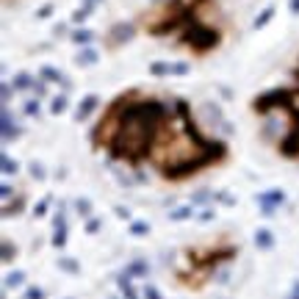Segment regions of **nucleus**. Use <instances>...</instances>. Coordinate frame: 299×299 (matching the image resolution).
<instances>
[{"instance_id":"5701e85b","label":"nucleus","mask_w":299,"mask_h":299,"mask_svg":"<svg viewBox=\"0 0 299 299\" xmlns=\"http://www.w3.org/2000/svg\"><path fill=\"white\" fill-rule=\"evenodd\" d=\"M25 114L28 117H39V100H28L25 103Z\"/></svg>"},{"instance_id":"393cba45","label":"nucleus","mask_w":299,"mask_h":299,"mask_svg":"<svg viewBox=\"0 0 299 299\" xmlns=\"http://www.w3.org/2000/svg\"><path fill=\"white\" fill-rule=\"evenodd\" d=\"M89 11H91V8H78V11H75V14H72V22H84L86 20V17H89Z\"/></svg>"},{"instance_id":"cd10ccee","label":"nucleus","mask_w":299,"mask_h":299,"mask_svg":"<svg viewBox=\"0 0 299 299\" xmlns=\"http://www.w3.org/2000/svg\"><path fill=\"white\" fill-rule=\"evenodd\" d=\"M0 194H3V205H8V200H11V186H8V183H3Z\"/></svg>"},{"instance_id":"6e6552de","label":"nucleus","mask_w":299,"mask_h":299,"mask_svg":"<svg viewBox=\"0 0 299 299\" xmlns=\"http://www.w3.org/2000/svg\"><path fill=\"white\" fill-rule=\"evenodd\" d=\"M97 58L100 56H97V50H94V47H84L75 56V64H78V67H91V64H97Z\"/></svg>"},{"instance_id":"dca6fc26","label":"nucleus","mask_w":299,"mask_h":299,"mask_svg":"<svg viewBox=\"0 0 299 299\" xmlns=\"http://www.w3.org/2000/svg\"><path fill=\"white\" fill-rule=\"evenodd\" d=\"M58 266H61L64 271H70V274H78V271H81V266H78L72 257H61V260H58Z\"/></svg>"},{"instance_id":"e433bc0d","label":"nucleus","mask_w":299,"mask_h":299,"mask_svg":"<svg viewBox=\"0 0 299 299\" xmlns=\"http://www.w3.org/2000/svg\"><path fill=\"white\" fill-rule=\"evenodd\" d=\"M291 11H294V14H299V0H291Z\"/></svg>"},{"instance_id":"2f4dec72","label":"nucleus","mask_w":299,"mask_h":299,"mask_svg":"<svg viewBox=\"0 0 299 299\" xmlns=\"http://www.w3.org/2000/svg\"><path fill=\"white\" fill-rule=\"evenodd\" d=\"M86 230H89V233H97V230H100V219H91V222L86 224Z\"/></svg>"},{"instance_id":"7c9ffc66","label":"nucleus","mask_w":299,"mask_h":299,"mask_svg":"<svg viewBox=\"0 0 299 299\" xmlns=\"http://www.w3.org/2000/svg\"><path fill=\"white\" fill-rule=\"evenodd\" d=\"M211 219H214V211H211V208H205V211L200 214V222H211Z\"/></svg>"},{"instance_id":"4be33fe9","label":"nucleus","mask_w":299,"mask_h":299,"mask_svg":"<svg viewBox=\"0 0 299 299\" xmlns=\"http://www.w3.org/2000/svg\"><path fill=\"white\" fill-rule=\"evenodd\" d=\"M75 208H78V214H81V216H89L91 214V202L89 200H78Z\"/></svg>"},{"instance_id":"f8f14e48","label":"nucleus","mask_w":299,"mask_h":299,"mask_svg":"<svg viewBox=\"0 0 299 299\" xmlns=\"http://www.w3.org/2000/svg\"><path fill=\"white\" fill-rule=\"evenodd\" d=\"M22 283H25V271H11L6 277V288H20Z\"/></svg>"},{"instance_id":"473e14b6","label":"nucleus","mask_w":299,"mask_h":299,"mask_svg":"<svg viewBox=\"0 0 299 299\" xmlns=\"http://www.w3.org/2000/svg\"><path fill=\"white\" fill-rule=\"evenodd\" d=\"M8 97H11V84H3V103H8Z\"/></svg>"},{"instance_id":"b1692460","label":"nucleus","mask_w":299,"mask_h":299,"mask_svg":"<svg viewBox=\"0 0 299 299\" xmlns=\"http://www.w3.org/2000/svg\"><path fill=\"white\" fill-rule=\"evenodd\" d=\"M128 274H147V263H141V260H136V263H130V269H128Z\"/></svg>"},{"instance_id":"a211bd4d","label":"nucleus","mask_w":299,"mask_h":299,"mask_svg":"<svg viewBox=\"0 0 299 299\" xmlns=\"http://www.w3.org/2000/svg\"><path fill=\"white\" fill-rule=\"evenodd\" d=\"M50 111H53V114H64V111H67V97H64V94H61V97H56L53 103H50Z\"/></svg>"},{"instance_id":"9d476101","label":"nucleus","mask_w":299,"mask_h":299,"mask_svg":"<svg viewBox=\"0 0 299 299\" xmlns=\"http://www.w3.org/2000/svg\"><path fill=\"white\" fill-rule=\"evenodd\" d=\"M255 247H260V250H271L274 247V238H271L269 230H257L255 233Z\"/></svg>"},{"instance_id":"c756f323","label":"nucleus","mask_w":299,"mask_h":299,"mask_svg":"<svg viewBox=\"0 0 299 299\" xmlns=\"http://www.w3.org/2000/svg\"><path fill=\"white\" fill-rule=\"evenodd\" d=\"M11 255H14V252H11V244H8V241H3V260L8 263V260H11Z\"/></svg>"},{"instance_id":"7ed1b4c3","label":"nucleus","mask_w":299,"mask_h":299,"mask_svg":"<svg viewBox=\"0 0 299 299\" xmlns=\"http://www.w3.org/2000/svg\"><path fill=\"white\" fill-rule=\"evenodd\" d=\"M283 202H285V194L280 188H269L263 194H257V205H260L263 216H271V211L277 208V205H283Z\"/></svg>"},{"instance_id":"4468645a","label":"nucleus","mask_w":299,"mask_h":299,"mask_svg":"<svg viewBox=\"0 0 299 299\" xmlns=\"http://www.w3.org/2000/svg\"><path fill=\"white\" fill-rule=\"evenodd\" d=\"M271 17H274V8H271V6H266L263 11H260V17H255V22H252V25H255V28H263V25L271 20Z\"/></svg>"},{"instance_id":"c9c22d12","label":"nucleus","mask_w":299,"mask_h":299,"mask_svg":"<svg viewBox=\"0 0 299 299\" xmlns=\"http://www.w3.org/2000/svg\"><path fill=\"white\" fill-rule=\"evenodd\" d=\"M291 299H299V280L294 283V294H291Z\"/></svg>"},{"instance_id":"1a4fd4ad","label":"nucleus","mask_w":299,"mask_h":299,"mask_svg":"<svg viewBox=\"0 0 299 299\" xmlns=\"http://www.w3.org/2000/svg\"><path fill=\"white\" fill-rule=\"evenodd\" d=\"M191 216H194V208H191V205H180V208L169 211V219H172V222H186Z\"/></svg>"},{"instance_id":"c85d7f7f","label":"nucleus","mask_w":299,"mask_h":299,"mask_svg":"<svg viewBox=\"0 0 299 299\" xmlns=\"http://www.w3.org/2000/svg\"><path fill=\"white\" fill-rule=\"evenodd\" d=\"M144 299H161V294L155 291L153 285H147V288H144Z\"/></svg>"},{"instance_id":"20e7f679","label":"nucleus","mask_w":299,"mask_h":299,"mask_svg":"<svg viewBox=\"0 0 299 299\" xmlns=\"http://www.w3.org/2000/svg\"><path fill=\"white\" fill-rule=\"evenodd\" d=\"M150 72H153V75H186L188 64H183V61H174V64H169V61H153V64H150Z\"/></svg>"},{"instance_id":"39448f33","label":"nucleus","mask_w":299,"mask_h":299,"mask_svg":"<svg viewBox=\"0 0 299 299\" xmlns=\"http://www.w3.org/2000/svg\"><path fill=\"white\" fill-rule=\"evenodd\" d=\"M97 105H100V100L94 97V94H86V97L81 100V105H78V111H75V119H78V122H81V119H89V114L94 111Z\"/></svg>"},{"instance_id":"f3484780","label":"nucleus","mask_w":299,"mask_h":299,"mask_svg":"<svg viewBox=\"0 0 299 299\" xmlns=\"http://www.w3.org/2000/svg\"><path fill=\"white\" fill-rule=\"evenodd\" d=\"M42 78H47V81H61V84H67L64 81V75L58 70H53V67H42Z\"/></svg>"},{"instance_id":"72a5a7b5","label":"nucleus","mask_w":299,"mask_h":299,"mask_svg":"<svg viewBox=\"0 0 299 299\" xmlns=\"http://www.w3.org/2000/svg\"><path fill=\"white\" fill-rule=\"evenodd\" d=\"M44 211H47V200H42L36 205V216H44Z\"/></svg>"},{"instance_id":"a878e982","label":"nucleus","mask_w":299,"mask_h":299,"mask_svg":"<svg viewBox=\"0 0 299 299\" xmlns=\"http://www.w3.org/2000/svg\"><path fill=\"white\" fill-rule=\"evenodd\" d=\"M31 174H34L36 180H44V169H42V164H31Z\"/></svg>"},{"instance_id":"f257e3e1","label":"nucleus","mask_w":299,"mask_h":299,"mask_svg":"<svg viewBox=\"0 0 299 299\" xmlns=\"http://www.w3.org/2000/svg\"><path fill=\"white\" fill-rule=\"evenodd\" d=\"M167 114L169 105H161L155 100H144V103L119 100V105H114L111 111V119L105 122L108 128L100 133L119 158L139 161L155 147V136H158Z\"/></svg>"},{"instance_id":"aec40b11","label":"nucleus","mask_w":299,"mask_h":299,"mask_svg":"<svg viewBox=\"0 0 299 299\" xmlns=\"http://www.w3.org/2000/svg\"><path fill=\"white\" fill-rule=\"evenodd\" d=\"M130 233H133V236H144V233H150V224H147V222H133Z\"/></svg>"},{"instance_id":"6ab92c4d","label":"nucleus","mask_w":299,"mask_h":299,"mask_svg":"<svg viewBox=\"0 0 299 299\" xmlns=\"http://www.w3.org/2000/svg\"><path fill=\"white\" fill-rule=\"evenodd\" d=\"M0 164H3V174H14L17 172V161H11L8 155H3V158H0Z\"/></svg>"},{"instance_id":"bb28decb","label":"nucleus","mask_w":299,"mask_h":299,"mask_svg":"<svg viewBox=\"0 0 299 299\" xmlns=\"http://www.w3.org/2000/svg\"><path fill=\"white\" fill-rule=\"evenodd\" d=\"M25 299H44V291L42 288H28V291H25Z\"/></svg>"},{"instance_id":"0eeeda50","label":"nucleus","mask_w":299,"mask_h":299,"mask_svg":"<svg viewBox=\"0 0 299 299\" xmlns=\"http://www.w3.org/2000/svg\"><path fill=\"white\" fill-rule=\"evenodd\" d=\"M20 136V128L14 125V119L8 114V108H3V141H11Z\"/></svg>"},{"instance_id":"412c9836","label":"nucleus","mask_w":299,"mask_h":299,"mask_svg":"<svg viewBox=\"0 0 299 299\" xmlns=\"http://www.w3.org/2000/svg\"><path fill=\"white\" fill-rule=\"evenodd\" d=\"M64 244H67V227H58L53 236V247H64Z\"/></svg>"},{"instance_id":"2eb2a0df","label":"nucleus","mask_w":299,"mask_h":299,"mask_svg":"<svg viewBox=\"0 0 299 299\" xmlns=\"http://www.w3.org/2000/svg\"><path fill=\"white\" fill-rule=\"evenodd\" d=\"M91 39H94V34H91V31H86V28H81V31H75V34H72V42H78V44H89Z\"/></svg>"},{"instance_id":"f03ea898","label":"nucleus","mask_w":299,"mask_h":299,"mask_svg":"<svg viewBox=\"0 0 299 299\" xmlns=\"http://www.w3.org/2000/svg\"><path fill=\"white\" fill-rule=\"evenodd\" d=\"M216 39H219V36H216V31L208 28V25H202V22H197V25H191V28L186 31V42L191 44V47H197V50L214 47Z\"/></svg>"},{"instance_id":"423d86ee","label":"nucleus","mask_w":299,"mask_h":299,"mask_svg":"<svg viewBox=\"0 0 299 299\" xmlns=\"http://www.w3.org/2000/svg\"><path fill=\"white\" fill-rule=\"evenodd\" d=\"M130 36H133V25L130 22H119V25L111 28V44H122V42H128Z\"/></svg>"},{"instance_id":"ddd939ff","label":"nucleus","mask_w":299,"mask_h":299,"mask_svg":"<svg viewBox=\"0 0 299 299\" xmlns=\"http://www.w3.org/2000/svg\"><path fill=\"white\" fill-rule=\"evenodd\" d=\"M119 288H122L125 299H136V294H133V285H130V274H122V277H119Z\"/></svg>"},{"instance_id":"f704fd0d","label":"nucleus","mask_w":299,"mask_h":299,"mask_svg":"<svg viewBox=\"0 0 299 299\" xmlns=\"http://www.w3.org/2000/svg\"><path fill=\"white\" fill-rule=\"evenodd\" d=\"M34 91H36V97H42V94H44V84H36V81H34Z\"/></svg>"},{"instance_id":"9b49d317","label":"nucleus","mask_w":299,"mask_h":299,"mask_svg":"<svg viewBox=\"0 0 299 299\" xmlns=\"http://www.w3.org/2000/svg\"><path fill=\"white\" fill-rule=\"evenodd\" d=\"M14 89H34V81H31L28 72H20V75H14Z\"/></svg>"}]
</instances>
